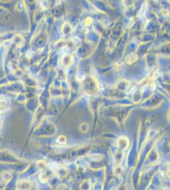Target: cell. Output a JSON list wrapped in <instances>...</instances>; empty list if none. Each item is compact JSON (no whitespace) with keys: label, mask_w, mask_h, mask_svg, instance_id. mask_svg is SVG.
Segmentation results:
<instances>
[{"label":"cell","mask_w":170,"mask_h":190,"mask_svg":"<svg viewBox=\"0 0 170 190\" xmlns=\"http://www.w3.org/2000/svg\"><path fill=\"white\" fill-rule=\"evenodd\" d=\"M60 139H61V140L60 139H57V141L58 143H60V144H66V138L65 136H60L58 137Z\"/></svg>","instance_id":"cell-1"}]
</instances>
